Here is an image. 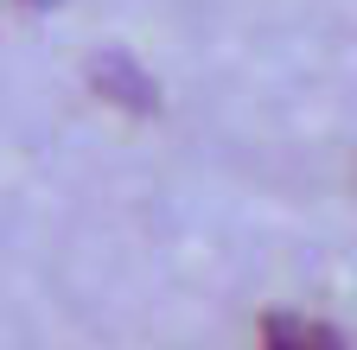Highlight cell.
Here are the masks:
<instances>
[{
    "instance_id": "6da1fadb",
    "label": "cell",
    "mask_w": 357,
    "mask_h": 350,
    "mask_svg": "<svg viewBox=\"0 0 357 350\" xmlns=\"http://www.w3.org/2000/svg\"><path fill=\"white\" fill-rule=\"evenodd\" d=\"M261 350H344V337L326 319L306 312H268L261 319Z\"/></svg>"
},
{
    "instance_id": "7a4b0ae2",
    "label": "cell",
    "mask_w": 357,
    "mask_h": 350,
    "mask_svg": "<svg viewBox=\"0 0 357 350\" xmlns=\"http://www.w3.org/2000/svg\"><path fill=\"white\" fill-rule=\"evenodd\" d=\"M96 90L109 96V102H128V109H153V83L134 70V58H121V51H109V58H96Z\"/></svg>"
},
{
    "instance_id": "3957f363",
    "label": "cell",
    "mask_w": 357,
    "mask_h": 350,
    "mask_svg": "<svg viewBox=\"0 0 357 350\" xmlns=\"http://www.w3.org/2000/svg\"><path fill=\"white\" fill-rule=\"evenodd\" d=\"M38 7H52V0H38Z\"/></svg>"
}]
</instances>
